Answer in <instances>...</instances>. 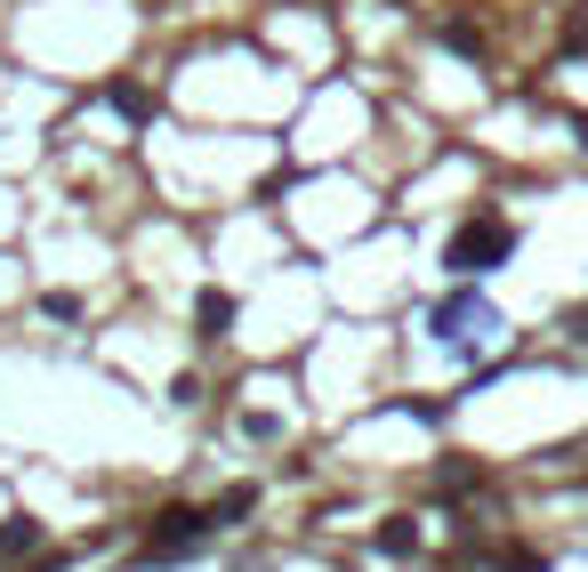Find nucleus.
Returning <instances> with one entry per match:
<instances>
[{
  "instance_id": "423d86ee",
  "label": "nucleus",
  "mask_w": 588,
  "mask_h": 572,
  "mask_svg": "<svg viewBox=\"0 0 588 572\" xmlns=\"http://www.w3.org/2000/svg\"><path fill=\"white\" fill-rule=\"evenodd\" d=\"M226 322H234V299L226 291H201V339H226Z\"/></svg>"
},
{
  "instance_id": "f257e3e1",
  "label": "nucleus",
  "mask_w": 588,
  "mask_h": 572,
  "mask_svg": "<svg viewBox=\"0 0 588 572\" xmlns=\"http://www.w3.org/2000/svg\"><path fill=\"white\" fill-rule=\"evenodd\" d=\"M218 524L201 516V508H170V516H154V533H146V564H177V557H201L210 548Z\"/></svg>"
},
{
  "instance_id": "39448f33",
  "label": "nucleus",
  "mask_w": 588,
  "mask_h": 572,
  "mask_svg": "<svg viewBox=\"0 0 588 572\" xmlns=\"http://www.w3.org/2000/svg\"><path fill=\"white\" fill-rule=\"evenodd\" d=\"M371 540H379V557H412V548H419V524H412V516H388Z\"/></svg>"
},
{
  "instance_id": "7ed1b4c3",
  "label": "nucleus",
  "mask_w": 588,
  "mask_h": 572,
  "mask_svg": "<svg viewBox=\"0 0 588 572\" xmlns=\"http://www.w3.org/2000/svg\"><path fill=\"white\" fill-rule=\"evenodd\" d=\"M476 331H492V306H483V291H452L436 306V339L443 346H468Z\"/></svg>"
},
{
  "instance_id": "6e6552de",
  "label": "nucleus",
  "mask_w": 588,
  "mask_h": 572,
  "mask_svg": "<svg viewBox=\"0 0 588 572\" xmlns=\"http://www.w3.org/2000/svg\"><path fill=\"white\" fill-rule=\"evenodd\" d=\"M40 315H49V322H81V299L73 291H49V299H40Z\"/></svg>"
},
{
  "instance_id": "0eeeda50",
  "label": "nucleus",
  "mask_w": 588,
  "mask_h": 572,
  "mask_svg": "<svg viewBox=\"0 0 588 572\" xmlns=\"http://www.w3.org/2000/svg\"><path fill=\"white\" fill-rule=\"evenodd\" d=\"M40 533H33V524L25 516H16V524H0V557H25V548H33Z\"/></svg>"
},
{
  "instance_id": "20e7f679",
  "label": "nucleus",
  "mask_w": 588,
  "mask_h": 572,
  "mask_svg": "<svg viewBox=\"0 0 588 572\" xmlns=\"http://www.w3.org/2000/svg\"><path fill=\"white\" fill-rule=\"evenodd\" d=\"M113 113H130V121H154V89H146V81H113Z\"/></svg>"
},
{
  "instance_id": "f03ea898",
  "label": "nucleus",
  "mask_w": 588,
  "mask_h": 572,
  "mask_svg": "<svg viewBox=\"0 0 588 572\" xmlns=\"http://www.w3.org/2000/svg\"><path fill=\"white\" fill-rule=\"evenodd\" d=\"M509 251H516V234L500 227V218H476V227L452 234V267H460V275H492Z\"/></svg>"
}]
</instances>
